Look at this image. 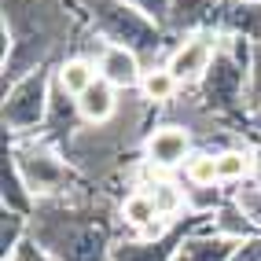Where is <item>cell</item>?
<instances>
[{
	"label": "cell",
	"mask_w": 261,
	"mask_h": 261,
	"mask_svg": "<svg viewBox=\"0 0 261 261\" xmlns=\"http://www.w3.org/2000/svg\"><path fill=\"white\" fill-rule=\"evenodd\" d=\"M51 85H56V63H41L30 74L4 85V107H0L4 136H11V140L41 136L51 103Z\"/></svg>",
	"instance_id": "cell-5"
},
{
	"label": "cell",
	"mask_w": 261,
	"mask_h": 261,
	"mask_svg": "<svg viewBox=\"0 0 261 261\" xmlns=\"http://www.w3.org/2000/svg\"><path fill=\"white\" fill-rule=\"evenodd\" d=\"M118 221L125 224V228H133L136 236H159L162 228H169V224L159 217V210H154V202L147 195V188H133L125 199H121L118 206Z\"/></svg>",
	"instance_id": "cell-10"
},
{
	"label": "cell",
	"mask_w": 261,
	"mask_h": 261,
	"mask_svg": "<svg viewBox=\"0 0 261 261\" xmlns=\"http://www.w3.org/2000/svg\"><path fill=\"white\" fill-rule=\"evenodd\" d=\"M74 11L92 26V33L103 44L129 48L144 59V66H162L159 59H169L173 44L180 37H173L169 30L159 22H151L144 11H136L125 0H74Z\"/></svg>",
	"instance_id": "cell-3"
},
{
	"label": "cell",
	"mask_w": 261,
	"mask_h": 261,
	"mask_svg": "<svg viewBox=\"0 0 261 261\" xmlns=\"http://www.w3.org/2000/svg\"><path fill=\"white\" fill-rule=\"evenodd\" d=\"M210 224H214V217H206V214H184L169 228H162L159 236L118 239L114 243V261H173L188 236H195L199 228H210Z\"/></svg>",
	"instance_id": "cell-6"
},
{
	"label": "cell",
	"mask_w": 261,
	"mask_h": 261,
	"mask_svg": "<svg viewBox=\"0 0 261 261\" xmlns=\"http://www.w3.org/2000/svg\"><path fill=\"white\" fill-rule=\"evenodd\" d=\"M96 81H99V70H96V59L89 56H63L56 63V85L63 92H70L74 99Z\"/></svg>",
	"instance_id": "cell-14"
},
{
	"label": "cell",
	"mask_w": 261,
	"mask_h": 261,
	"mask_svg": "<svg viewBox=\"0 0 261 261\" xmlns=\"http://www.w3.org/2000/svg\"><path fill=\"white\" fill-rule=\"evenodd\" d=\"M191 154H195V140H191V133L184 125H177V121H166V125H159L154 133H147V140H144V166L159 169V173L188 166Z\"/></svg>",
	"instance_id": "cell-8"
},
{
	"label": "cell",
	"mask_w": 261,
	"mask_h": 261,
	"mask_svg": "<svg viewBox=\"0 0 261 261\" xmlns=\"http://www.w3.org/2000/svg\"><path fill=\"white\" fill-rule=\"evenodd\" d=\"M144 188H147L154 210H159V217H162L166 224L188 214V195H184L180 184H173V180H166V177H154V180H147Z\"/></svg>",
	"instance_id": "cell-16"
},
{
	"label": "cell",
	"mask_w": 261,
	"mask_h": 261,
	"mask_svg": "<svg viewBox=\"0 0 261 261\" xmlns=\"http://www.w3.org/2000/svg\"><path fill=\"white\" fill-rule=\"evenodd\" d=\"M0 202H4V210L26 214V217H33V210H37V199L30 195V188L22 180L19 166H15V154L8 144H4V166H0Z\"/></svg>",
	"instance_id": "cell-13"
},
{
	"label": "cell",
	"mask_w": 261,
	"mask_h": 261,
	"mask_svg": "<svg viewBox=\"0 0 261 261\" xmlns=\"http://www.w3.org/2000/svg\"><path fill=\"white\" fill-rule=\"evenodd\" d=\"M177 92H180V81L166 70V63L151 66L144 74V81H140V96H144V103H151V107H166V103L177 99Z\"/></svg>",
	"instance_id": "cell-17"
},
{
	"label": "cell",
	"mask_w": 261,
	"mask_h": 261,
	"mask_svg": "<svg viewBox=\"0 0 261 261\" xmlns=\"http://www.w3.org/2000/svg\"><path fill=\"white\" fill-rule=\"evenodd\" d=\"M257 188H261V147H254V177H250Z\"/></svg>",
	"instance_id": "cell-25"
},
{
	"label": "cell",
	"mask_w": 261,
	"mask_h": 261,
	"mask_svg": "<svg viewBox=\"0 0 261 261\" xmlns=\"http://www.w3.org/2000/svg\"><path fill=\"white\" fill-rule=\"evenodd\" d=\"M214 162H217V180L221 184H243V180H250L254 177V147H221L214 151Z\"/></svg>",
	"instance_id": "cell-15"
},
{
	"label": "cell",
	"mask_w": 261,
	"mask_h": 261,
	"mask_svg": "<svg viewBox=\"0 0 261 261\" xmlns=\"http://www.w3.org/2000/svg\"><path fill=\"white\" fill-rule=\"evenodd\" d=\"M30 239L56 261H114L111 221L85 199H44L30 217Z\"/></svg>",
	"instance_id": "cell-1"
},
{
	"label": "cell",
	"mask_w": 261,
	"mask_h": 261,
	"mask_svg": "<svg viewBox=\"0 0 261 261\" xmlns=\"http://www.w3.org/2000/svg\"><path fill=\"white\" fill-rule=\"evenodd\" d=\"M136 11H144L151 22H159L162 30H169V15H173V0H125Z\"/></svg>",
	"instance_id": "cell-21"
},
{
	"label": "cell",
	"mask_w": 261,
	"mask_h": 261,
	"mask_svg": "<svg viewBox=\"0 0 261 261\" xmlns=\"http://www.w3.org/2000/svg\"><path fill=\"white\" fill-rule=\"evenodd\" d=\"M4 144L11 147L15 166H19L30 195L37 202H44V199H74L77 191L89 184V177H85L56 144L41 140V136H26V140L4 136Z\"/></svg>",
	"instance_id": "cell-4"
},
{
	"label": "cell",
	"mask_w": 261,
	"mask_h": 261,
	"mask_svg": "<svg viewBox=\"0 0 261 261\" xmlns=\"http://www.w3.org/2000/svg\"><path fill=\"white\" fill-rule=\"evenodd\" d=\"M254 147H261V140H254Z\"/></svg>",
	"instance_id": "cell-26"
},
{
	"label": "cell",
	"mask_w": 261,
	"mask_h": 261,
	"mask_svg": "<svg viewBox=\"0 0 261 261\" xmlns=\"http://www.w3.org/2000/svg\"><path fill=\"white\" fill-rule=\"evenodd\" d=\"M184 184H195V188H206V184H221L217 180V162H214V151H195L184 166Z\"/></svg>",
	"instance_id": "cell-20"
},
{
	"label": "cell",
	"mask_w": 261,
	"mask_h": 261,
	"mask_svg": "<svg viewBox=\"0 0 261 261\" xmlns=\"http://www.w3.org/2000/svg\"><path fill=\"white\" fill-rule=\"evenodd\" d=\"M26 239H30V217H26V214H15V210H4V206H0V254L11 257Z\"/></svg>",
	"instance_id": "cell-19"
},
{
	"label": "cell",
	"mask_w": 261,
	"mask_h": 261,
	"mask_svg": "<svg viewBox=\"0 0 261 261\" xmlns=\"http://www.w3.org/2000/svg\"><path fill=\"white\" fill-rule=\"evenodd\" d=\"M247 136H254V140H261V103L247 111Z\"/></svg>",
	"instance_id": "cell-24"
},
{
	"label": "cell",
	"mask_w": 261,
	"mask_h": 261,
	"mask_svg": "<svg viewBox=\"0 0 261 261\" xmlns=\"http://www.w3.org/2000/svg\"><path fill=\"white\" fill-rule=\"evenodd\" d=\"M210 228L221 232V236H228V239H239V243H243V239H250V236H261V228L239 210V202H236V199H228V202H224L221 210L214 214V224H210Z\"/></svg>",
	"instance_id": "cell-18"
},
{
	"label": "cell",
	"mask_w": 261,
	"mask_h": 261,
	"mask_svg": "<svg viewBox=\"0 0 261 261\" xmlns=\"http://www.w3.org/2000/svg\"><path fill=\"white\" fill-rule=\"evenodd\" d=\"M96 70H99V77L107 81V85H114L118 92H140V81L147 74V66L129 48L99 44V51H96Z\"/></svg>",
	"instance_id": "cell-9"
},
{
	"label": "cell",
	"mask_w": 261,
	"mask_h": 261,
	"mask_svg": "<svg viewBox=\"0 0 261 261\" xmlns=\"http://www.w3.org/2000/svg\"><path fill=\"white\" fill-rule=\"evenodd\" d=\"M4 261H56V257H51V254H48V250L41 247V243H37V239H26V243H22V247H19V250H15L11 257H4Z\"/></svg>",
	"instance_id": "cell-22"
},
{
	"label": "cell",
	"mask_w": 261,
	"mask_h": 261,
	"mask_svg": "<svg viewBox=\"0 0 261 261\" xmlns=\"http://www.w3.org/2000/svg\"><path fill=\"white\" fill-rule=\"evenodd\" d=\"M250 63H254V41L221 37V48H217V56L210 63V70L195 85V111L232 125L236 133H247Z\"/></svg>",
	"instance_id": "cell-2"
},
{
	"label": "cell",
	"mask_w": 261,
	"mask_h": 261,
	"mask_svg": "<svg viewBox=\"0 0 261 261\" xmlns=\"http://www.w3.org/2000/svg\"><path fill=\"white\" fill-rule=\"evenodd\" d=\"M77 111H81V118H85V125H89V129L111 125L114 114H118V89L99 77L96 85H89V89L77 96Z\"/></svg>",
	"instance_id": "cell-12"
},
{
	"label": "cell",
	"mask_w": 261,
	"mask_h": 261,
	"mask_svg": "<svg viewBox=\"0 0 261 261\" xmlns=\"http://www.w3.org/2000/svg\"><path fill=\"white\" fill-rule=\"evenodd\" d=\"M261 103V44H254V63H250V107Z\"/></svg>",
	"instance_id": "cell-23"
},
{
	"label": "cell",
	"mask_w": 261,
	"mask_h": 261,
	"mask_svg": "<svg viewBox=\"0 0 261 261\" xmlns=\"http://www.w3.org/2000/svg\"><path fill=\"white\" fill-rule=\"evenodd\" d=\"M221 48V37L217 33H188L173 44L169 59H166V70L180 81V89H195V85L206 77L210 63Z\"/></svg>",
	"instance_id": "cell-7"
},
{
	"label": "cell",
	"mask_w": 261,
	"mask_h": 261,
	"mask_svg": "<svg viewBox=\"0 0 261 261\" xmlns=\"http://www.w3.org/2000/svg\"><path fill=\"white\" fill-rule=\"evenodd\" d=\"M236 250H239V239H228L214 228H199L195 236L184 239V247L177 250L173 261H232Z\"/></svg>",
	"instance_id": "cell-11"
}]
</instances>
